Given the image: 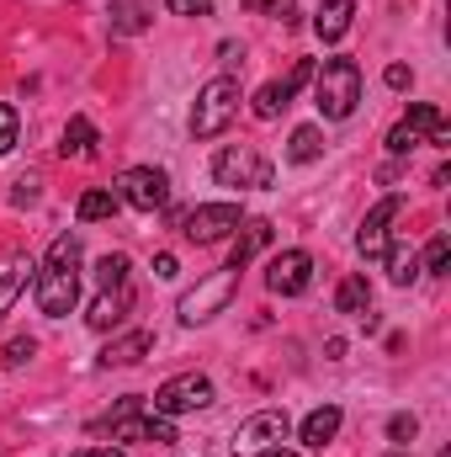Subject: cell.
<instances>
[{
	"label": "cell",
	"instance_id": "3",
	"mask_svg": "<svg viewBox=\"0 0 451 457\" xmlns=\"http://www.w3.org/2000/svg\"><path fill=\"white\" fill-rule=\"evenodd\" d=\"M102 431H112V442H154V447H170L176 442L170 415H144V399L138 394L117 399V410L102 420Z\"/></svg>",
	"mask_w": 451,
	"mask_h": 457
},
{
	"label": "cell",
	"instance_id": "17",
	"mask_svg": "<svg viewBox=\"0 0 451 457\" xmlns=\"http://www.w3.org/2000/svg\"><path fill=\"white\" fill-rule=\"evenodd\" d=\"M59 154H64V160H91V154H96V128H91V117H70V122H64Z\"/></svg>",
	"mask_w": 451,
	"mask_h": 457
},
{
	"label": "cell",
	"instance_id": "30",
	"mask_svg": "<svg viewBox=\"0 0 451 457\" xmlns=\"http://www.w3.org/2000/svg\"><path fill=\"white\" fill-rule=\"evenodd\" d=\"M388 436H393V442H414V436H420V420H414V415H393V420H388Z\"/></svg>",
	"mask_w": 451,
	"mask_h": 457
},
{
	"label": "cell",
	"instance_id": "22",
	"mask_svg": "<svg viewBox=\"0 0 451 457\" xmlns=\"http://www.w3.org/2000/svg\"><path fill=\"white\" fill-rule=\"evenodd\" d=\"M382 255H388V277H393L398 287H409V282L420 277V255H414L409 245H388Z\"/></svg>",
	"mask_w": 451,
	"mask_h": 457
},
{
	"label": "cell",
	"instance_id": "12",
	"mask_svg": "<svg viewBox=\"0 0 451 457\" xmlns=\"http://www.w3.org/2000/svg\"><path fill=\"white\" fill-rule=\"evenodd\" d=\"M303 80H314V64H308V59H298L282 80H271V86H260V91H255V117H260V122H271L282 107H292V96L303 91Z\"/></svg>",
	"mask_w": 451,
	"mask_h": 457
},
{
	"label": "cell",
	"instance_id": "6",
	"mask_svg": "<svg viewBox=\"0 0 451 457\" xmlns=\"http://www.w3.org/2000/svg\"><path fill=\"white\" fill-rule=\"evenodd\" d=\"M117 203H127L138 213H160L170 203V176L154 170V165H133V170L117 176Z\"/></svg>",
	"mask_w": 451,
	"mask_h": 457
},
{
	"label": "cell",
	"instance_id": "9",
	"mask_svg": "<svg viewBox=\"0 0 451 457\" xmlns=\"http://www.w3.org/2000/svg\"><path fill=\"white\" fill-rule=\"evenodd\" d=\"M239 203H202V208H192L186 219H181V234L192 239V245H218L228 228H239Z\"/></svg>",
	"mask_w": 451,
	"mask_h": 457
},
{
	"label": "cell",
	"instance_id": "4",
	"mask_svg": "<svg viewBox=\"0 0 451 457\" xmlns=\"http://www.w3.org/2000/svg\"><path fill=\"white\" fill-rule=\"evenodd\" d=\"M239 112V80L234 75H218L197 91V107H192V133L197 138H218Z\"/></svg>",
	"mask_w": 451,
	"mask_h": 457
},
{
	"label": "cell",
	"instance_id": "19",
	"mask_svg": "<svg viewBox=\"0 0 451 457\" xmlns=\"http://www.w3.org/2000/svg\"><path fill=\"white\" fill-rule=\"evenodd\" d=\"M149 345H154V336H149V330H133V336H122V341H112L107 351H102V367H133Z\"/></svg>",
	"mask_w": 451,
	"mask_h": 457
},
{
	"label": "cell",
	"instance_id": "29",
	"mask_svg": "<svg viewBox=\"0 0 451 457\" xmlns=\"http://www.w3.org/2000/svg\"><path fill=\"white\" fill-rule=\"evenodd\" d=\"M420 144H425V138H420L414 128H404V122L388 133V149H393V154H409V149H420Z\"/></svg>",
	"mask_w": 451,
	"mask_h": 457
},
{
	"label": "cell",
	"instance_id": "28",
	"mask_svg": "<svg viewBox=\"0 0 451 457\" xmlns=\"http://www.w3.org/2000/svg\"><path fill=\"white\" fill-rule=\"evenodd\" d=\"M16 128H21V122H16V107H5V102H0V154H11V149H16Z\"/></svg>",
	"mask_w": 451,
	"mask_h": 457
},
{
	"label": "cell",
	"instance_id": "23",
	"mask_svg": "<svg viewBox=\"0 0 451 457\" xmlns=\"http://www.w3.org/2000/svg\"><path fill=\"white\" fill-rule=\"evenodd\" d=\"M319 154H324V133H319V128H298L292 144H287V160H292V165H308V160H319Z\"/></svg>",
	"mask_w": 451,
	"mask_h": 457
},
{
	"label": "cell",
	"instance_id": "7",
	"mask_svg": "<svg viewBox=\"0 0 451 457\" xmlns=\"http://www.w3.org/2000/svg\"><path fill=\"white\" fill-rule=\"evenodd\" d=\"M213 176H218V187H244V192L271 187V165L260 160L255 144H228L224 154L213 160Z\"/></svg>",
	"mask_w": 451,
	"mask_h": 457
},
{
	"label": "cell",
	"instance_id": "38",
	"mask_svg": "<svg viewBox=\"0 0 451 457\" xmlns=\"http://www.w3.org/2000/svg\"><path fill=\"white\" fill-rule=\"evenodd\" d=\"M75 457H122L117 447H86V453H75Z\"/></svg>",
	"mask_w": 451,
	"mask_h": 457
},
{
	"label": "cell",
	"instance_id": "14",
	"mask_svg": "<svg viewBox=\"0 0 451 457\" xmlns=\"http://www.w3.org/2000/svg\"><path fill=\"white\" fill-rule=\"evenodd\" d=\"M127 309H133V287H127V282H122V287H102L96 303H91V314H86V325H91V330H117V325L127 320Z\"/></svg>",
	"mask_w": 451,
	"mask_h": 457
},
{
	"label": "cell",
	"instance_id": "36",
	"mask_svg": "<svg viewBox=\"0 0 451 457\" xmlns=\"http://www.w3.org/2000/svg\"><path fill=\"white\" fill-rule=\"evenodd\" d=\"M409 80H414V75H409V64H388V86H393V91H404Z\"/></svg>",
	"mask_w": 451,
	"mask_h": 457
},
{
	"label": "cell",
	"instance_id": "34",
	"mask_svg": "<svg viewBox=\"0 0 451 457\" xmlns=\"http://www.w3.org/2000/svg\"><path fill=\"white\" fill-rule=\"evenodd\" d=\"M165 5H170L176 16H208V11H213V0H165Z\"/></svg>",
	"mask_w": 451,
	"mask_h": 457
},
{
	"label": "cell",
	"instance_id": "31",
	"mask_svg": "<svg viewBox=\"0 0 451 457\" xmlns=\"http://www.w3.org/2000/svg\"><path fill=\"white\" fill-rule=\"evenodd\" d=\"M37 187H43L37 176H21V181H16V192H11V203H16V208H32V203H37Z\"/></svg>",
	"mask_w": 451,
	"mask_h": 457
},
{
	"label": "cell",
	"instance_id": "8",
	"mask_svg": "<svg viewBox=\"0 0 451 457\" xmlns=\"http://www.w3.org/2000/svg\"><path fill=\"white\" fill-rule=\"evenodd\" d=\"M208 404H213V383L202 372H181L154 388V415H197Z\"/></svg>",
	"mask_w": 451,
	"mask_h": 457
},
{
	"label": "cell",
	"instance_id": "27",
	"mask_svg": "<svg viewBox=\"0 0 451 457\" xmlns=\"http://www.w3.org/2000/svg\"><path fill=\"white\" fill-rule=\"evenodd\" d=\"M447 266H451V239H447V234H436V239H430V250H425V271H436V277H441Z\"/></svg>",
	"mask_w": 451,
	"mask_h": 457
},
{
	"label": "cell",
	"instance_id": "21",
	"mask_svg": "<svg viewBox=\"0 0 451 457\" xmlns=\"http://www.w3.org/2000/svg\"><path fill=\"white\" fill-rule=\"evenodd\" d=\"M366 303H372V287H366V277L356 271V277H345L335 293V309L340 314H366Z\"/></svg>",
	"mask_w": 451,
	"mask_h": 457
},
{
	"label": "cell",
	"instance_id": "41",
	"mask_svg": "<svg viewBox=\"0 0 451 457\" xmlns=\"http://www.w3.org/2000/svg\"><path fill=\"white\" fill-rule=\"evenodd\" d=\"M441 457H451V453H441Z\"/></svg>",
	"mask_w": 451,
	"mask_h": 457
},
{
	"label": "cell",
	"instance_id": "39",
	"mask_svg": "<svg viewBox=\"0 0 451 457\" xmlns=\"http://www.w3.org/2000/svg\"><path fill=\"white\" fill-rule=\"evenodd\" d=\"M266 457H292V453H287V447H271V453H266Z\"/></svg>",
	"mask_w": 451,
	"mask_h": 457
},
{
	"label": "cell",
	"instance_id": "35",
	"mask_svg": "<svg viewBox=\"0 0 451 457\" xmlns=\"http://www.w3.org/2000/svg\"><path fill=\"white\" fill-rule=\"evenodd\" d=\"M176 271H181V261H176L170 250H165V255H154V277H165V282H170Z\"/></svg>",
	"mask_w": 451,
	"mask_h": 457
},
{
	"label": "cell",
	"instance_id": "18",
	"mask_svg": "<svg viewBox=\"0 0 451 457\" xmlns=\"http://www.w3.org/2000/svg\"><path fill=\"white\" fill-rule=\"evenodd\" d=\"M335 431H340V410H335V404H319V410L303 420V442H308V447H319V453L335 442Z\"/></svg>",
	"mask_w": 451,
	"mask_h": 457
},
{
	"label": "cell",
	"instance_id": "1",
	"mask_svg": "<svg viewBox=\"0 0 451 457\" xmlns=\"http://www.w3.org/2000/svg\"><path fill=\"white\" fill-rule=\"evenodd\" d=\"M80 303V234H59L37 266V309L48 320L75 314Z\"/></svg>",
	"mask_w": 451,
	"mask_h": 457
},
{
	"label": "cell",
	"instance_id": "11",
	"mask_svg": "<svg viewBox=\"0 0 451 457\" xmlns=\"http://www.w3.org/2000/svg\"><path fill=\"white\" fill-rule=\"evenodd\" d=\"M308 282H314V255H308V250H282V255L271 261V271H266V287L282 293V298L308 293Z\"/></svg>",
	"mask_w": 451,
	"mask_h": 457
},
{
	"label": "cell",
	"instance_id": "13",
	"mask_svg": "<svg viewBox=\"0 0 451 457\" xmlns=\"http://www.w3.org/2000/svg\"><path fill=\"white\" fill-rule=\"evenodd\" d=\"M398 213H404V197L393 192V197H382V203H377V208H372V213L361 219V234H356V250H361L366 261L388 250V224H393Z\"/></svg>",
	"mask_w": 451,
	"mask_h": 457
},
{
	"label": "cell",
	"instance_id": "5",
	"mask_svg": "<svg viewBox=\"0 0 451 457\" xmlns=\"http://www.w3.org/2000/svg\"><path fill=\"white\" fill-rule=\"evenodd\" d=\"M234 293H239V266H224V271H213L208 282H197L192 293H181V320H186V325H208L213 314L228 309Z\"/></svg>",
	"mask_w": 451,
	"mask_h": 457
},
{
	"label": "cell",
	"instance_id": "20",
	"mask_svg": "<svg viewBox=\"0 0 451 457\" xmlns=\"http://www.w3.org/2000/svg\"><path fill=\"white\" fill-rule=\"evenodd\" d=\"M27 277H32V261H21V255H11V261H0V314L16 303V293L27 287Z\"/></svg>",
	"mask_w": 451,
	"mask_h": 457
},
{
	"label": "cell",
	"instance_id": "16",
	"mask_svg": "<svg viewBox=\"0 0 451 457\" xmlns=\"http://www.w3.org/2000/svg\"><path fill=\"white\" fill-rule=\"evenodd\" d=\"M266 245H271V224H266V219H250V224H244V234L234 239V255H228V266H239V271H244V266H250V261H255Z\"/></svg>",
	"mask_w": 451,
	"mask_h": 457
},
{
	"label": "cell",
	"instance_id": "2",
	"mask_svg": "<svg viewBox=\"0 0 451 457\" xmlns=\"http://www.w3.org/2000/svg\"><path fill=\"white\" fill-rule=\"evenodd\" d=\"M356 102H361V64L356 59H324V70L314 75V107L340 122V117L356 112Z\"/></svg>",
	"mask_w": 451,
	"mask_h": 457
},
{
	"label": "cell",
	"instance_id": "26",
	"mask_svg": "<svg viewBox=\"0 0 451 457\" xmlns=\"http://www.w3.org/2000/svg\"><path fill=\"white\" fill-rule=\"evenodd\" d=\"M112 27L117 32H144V5L138 0H112Z\"/></svg>",
	"mask_w": 451,
	"mask_h": 457
},
{
	"label": "cell",
	"instance_id": "15",
	"mask_svg": "<svg viewBox=\"0 0 451 457\" xmlns=\"http://www.w3.org/2000/svg\"><path fill=\"white\" fill-rule=\"evenodd\" d=\"M350 21H356V0H324V5L314 11V32H319V43H340V37L350 32Z\"/></svg>",
	"mask_w": 451,
	"mask_h": 457
},
{
	"label": "cell",
	"instance_id": "32",
	"mask_svg": "<svg viewBox=\"0 0 451 457\" xmlns=\"http://www.w3.org/2000/svg\"><path fill=\"white\" fill-rule=\"evenodd\" d=\"M244 11H255V16H282V21H287L292 0H244Z\"/></svg>",
	"mask_w": 451,
	"mask_h": 457
},
{
	"label": "cell",
	"instance_id": "24",
	"mask_svg": "<svg viewBox=\"0 0 451 457\" xmlns=\"http://www.w3.org/2000/svg\"><path fill=\"white\" fill-rule=\"evenodd\" d=\"M117 213V192H86L80 197V224H102Z\"/></svg>",
	"mask_w": 451,
	"mask_h": 457
},
{
	"label": "cell",
	"instance_id": "37",
	"mask_svg": "<svg viewBox=\"0 0 451 457\" xmlns=\"http://www.w3.org/2000/svg\"><path fill=\"white\" fill-rule=\"evenodd\" d=\"M218 54H224V64H228V70H234V64H244V48H239V43H224Z\"/></svg>",
	"mask_w": 451,
	"mask_h": 457
},
{
	"label": "cell",
	"instance_id": "40",
	"mask_svg": "<svg viewBox=\"0 0 451 457\" xmlns=\"http://www.w3.org/2000/svg\"><path fill=\"white\" fill-rule=\"evenodd\" d=\"M388 457H409V453H388Z\"/></svg>",
	"mask_w": 451,
	"mask_h": 457
},
{
	"label": "cell",
	"instance_id": "25",
	"mask_svg": "<svg viewBox=\"0 0 451 457\" xmlns=\"http://www.w3.org/2000/svg\"><path fill=\"white\" fill-rule=\"evenodd\" d=\"M127 271H133V266H127V255H122V250H117V255H102V266H96V287H122V282H127Z\"/></svg>",
	"mask_w": 451,
	"mask_h": 457
},
{
	"label": "cell",
	"instance_id": "10",
	"mask_svg": "<svg viewBox=\"0 0 451 457\" xmlns=\"http://www.w3.org/2000/svg\"><path fill=\"white\" fill-rule=\"evenodd\" d=\"M287 415L282 410H260V415H250L239 431H234V453H271V447H282L287 442Z\"/></svg>",
	"mask_w": 451,
	"mask_h": 457
},
{
	"label": "cell",
	"instance_id": "33",
	"mask_svg": "<svg viewBox=\"0 0 451 457\" xmlns=\"http://www.w3.org/2000/svg\"><path fill=\"white\" fill-rule=\"evenodd\" d=\"M32 356H37V341H27V336L5 345V361H11V367H21V361H32Z\"/></svg>",
	"mask_w": 451,
	"mask_h": 457
}]
</instances>
